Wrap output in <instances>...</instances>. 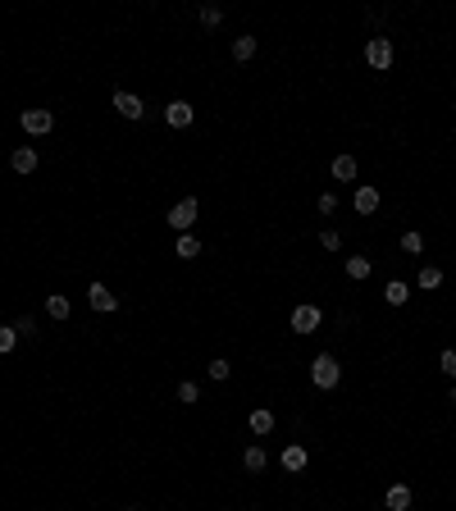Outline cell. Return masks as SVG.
<instances>
[{
    "instance_id": "cell-1",
    "label": "cell",
    "mask_w": 456,
    "mask_h": 511,
    "mask_svg": "<svg viewBox=\"0 0 456 511\" xmlns=\"http://www.w3.org/2000/svg\"><path fill=\"white\" fill-rule=\"evenodd\" d=\"M337 379H342L337 356H333V352H319V356L310 361V383H315V388H337Z\"/></svg>"
},
{
    "instance_id": "cell-2",
    "label": "cell",
    "mask_w": 456,
    "mask_h": 511,
    "mask_svg": "<svg viewBox=\"0 0 456 511\" xmlns=\"http://www.w3.org/2000/svg\"><path fill=\"white\" fill-rule=\"evenodd\" d=\"M365 64L379 69V73L392 64V42H388V37H369V42H365Z\"/></svg>"
},
{
    "instance_id": "cell-3",
    "label": "cell",
    "mask_w": 456,
    "mask_h": 511,
    "mask_svg": "<svg viewBox=\"0 0 456 511\" xmlns=\"http://www.w3.org/2000/svg\"><path fill=\"white\" fill-rule=\"evenodd\" d=\"M196 215H201V206H196V196H183V201H178V206L169 210V224H174L178 233H192Z\"/></svg>"
},
{
    "instance_id": "cell-4",
    "label": "cell",
    "mask_w": 456,
    "mask_h": 511,
    "mask_svg": "<svg viewBox=\"0 0 456 511\" xmlns=\"http://www.w3.org/2000/svg\"><path fill=\"white\" fill-rule=\"evenodd\" d=\"M19 123H23V132H33V137H46V132L55 128V114H51V110H23Z\"/></svg>"
},
{
    "instance_id": "cell-5",
    "label": "cell",
    "mask_w": 456,
    "mask_h": 511,
    "mask_svg": "<svg viewBox=\"0 0 456 511\" xmlns=\"http://www.w3.org/2000/svg\"><path fill=\"white\" fill-rule=\"evenodd\" d=\"M283 470H288V475H301V470L306 466H310V452H306V447L301 443H288V447H283Z\"/></svg>"
},
{
    "instance_id": "cell-6",
    "label": "cell",
    "mask_w": 456,
    "mask_h": 511,
    "mask_svg": "<svg viewBox=\"0 0 456 511\" xmlns=\"http://www.w3.org/2000/svg\"><path fill=\"white\" fill-rule=\"evenodd\" d=\"M292 329H297V334H315V329H319V306L301 302V306L292 311Z\"/></svg>"
},
{
    "instance_id": "cell-7",
    "label": "cell",
    "mask_w": 456,
    "mask_h": 511,
    "mask_svg": "<svg viewBox=\"0 0 456 511\" xmlns=\"http://www.w3.org/2000/svg\"><path fill=\"white\" fill-rule=\"evenodd\" d=\"M164 123L169 128H192V101H169L164 105Z\"/></svg>"
},
{
    "instance_id": "cell-8",
    "label": "cell",
    "mask_w": 456,
    "mask_h": 511,
    "mask_svg": "<svg viewBox=\"0 0 456 511\" xmlns=\"http://www.w3.org/2000/svg\"><path fill=\"white\" fill-rule=\"evenodd\" d=\"M114 110H119V119H141L146 114L141 96H132V92H114Z\"/></svg>"
},
{
    "instance_id": "cell-9",
    "label": "cell",
    "mask_w": 456,
    "mask_h": 511,
    "mask_svg": "<svg viewBox=\"0 0 456 511\" xmlns=\"http://www.w3.org/2000/svg\"><path fill=\"white\" fill-rule=\"evenodd\" d=\"M351 206H356V215H374V210H379V187L360 183L356 196H351Z\"/></svg>"
},
{
    "instance_id": "cell-10",
    "label": "cell",
    "mask_w": 456,
    "mask_h": 511,
    "mask_svg": "<svg viewBox=\"0 0 456 511\" xmlns=\"http://www.w3.org/2000/svg\"><path fill=\"white\" fill-rule=\"evenodd\" d=\"M87 302H91V311H119V297L109 293L105 283H91V288H87Z\"/></svg>"
},
{
    "instance_id": "cell-11",
    "label": "cell",
    "mask_w": 456,
    "mask_h": 511,
    "mask_svg": "<svg viewBox=\"0 0 456 511\" xmlns=\"http://www.w3.org/2000/svg\"><path fill=\"white\" fill-rule=\"evenodd\" d=\"M10 169H14V174H33V169H37V151H33V146H14V151H10Z\"/></svg>"
},
{
    "instance_id": "cell-12",
    "label": "cell",
    "mask_w": 456,
    "mask_h": 511,
    "mask_svg": "<svg viewBox=\"0 0 456 511\" xmlns=\"http://www.w3.org/2000/svg\"><path fill=\"white\" fill-rule=\"evenodd\" d=\"M242 466H247V470H251V475H261V470H265V466H270V452H265V447H261V443H251V447H247V452H242Z\"/></svg>"
},
{
    "instance_id": "cell-13",
    "label": "cell",
    "mask_w": 456,
    "mask_h": 511,
    "mask_svg": "<svg viewBox=\"0 0 456 511\" xmlns=\"http://www.w3.org/2000/svg\"><path fill=\"white\" fill-rule=\"evenodd\" d=\"M383 297H388V306H406V302H411V283H406V279H388Z\"/></svg>"
},
{
    "instance_id": "cell-14",
    "label": "cell",
    "mask_w": 456,
    "mask_h": 511,
    "mask_svg": "<svg viewBox=\"0 0 456 511\" xmlns=\"http://www.w3.org/2000/svg\"><path fill=\"white\" fill-rule=\"evenodd\" d=\"M383 502H388V511H411V489H406V484H392V489L383 493Z\"/></svg>"
},
{
    "instance_id": "cell-15",
    "label": "cell",
    "mask_w": 456,
    "mask_h": 511,
    "mask_svg": "<svg viewBox=\"0 0 456 511\" xmlns=\"http://www.w3.org/2000/svg\"><path fill=\"white\" fill-rule=\"evenodd\" d=\"M328 174H333L337 183H351V178H356V160H351V155H333V164H328Z\"/></svg>"
},
{
    "instance_id": "cell-16",
    "label": "cell",
    "mask_w": 456,
    "mask_h": 511,
    "mask_svg": "<svg viewBox=\"0 0 456 511\" xmlns=\"http://www.w3.org/2000/svg\"><path fill=\"white\" fill-rule=\"evenodd\" d=\"M274 424H279V420H274V411H270V406H261V411H251V434H274Z\"/></svg>"
},
{
    "instance_id": "cell-17",
    "label": "cell",
    "mask_w": 456,
    "mask_h": 511,
    "mask_svg": "<svg viewBox=\"0 0 456 511\" xmlns=\"http://www.w3.org/2000/svg\"><path fill=\"white\" fill-rule=\"evenodd\" d=\"M69 311H73V306H69L64 293H51V297H46V315H51V320H69Z\"/></svg>"
},
{
    "instance_id": "cell-18",
    "label": "cell",
    "mask_w": 456,
    "mask_h": 511,
    "mask_svg": "<svg viewBox=\"0 0 456 511\" xmlns=\"http://www.w3.org/2000/svg\"><path fill=\"white\" fill-rule=\"evenodd\" d=\"M251 55H256V37H251V33L233 37V60H238V64H247Z\"/></svg>"
},
{
    "instance_id": "cell-19",
    "label": "cell",
    "mask_w": 456,
    "mask_h": 511,
    "mask_svg": "<svg viewBox=\"0 0 456 511\" xmlns=\"http://www.w3.org/2000/svg\"><path fill=\"white\" fill-rule=\"evenodd\" d=\"M347 279H369V256H347Z\"/></svg>"
},
{
    "instance_id": "cell-20",
    "label": "cell",
    "mask_w": 456,
    "mask_h": 511,
    "mask_svg": "<svg viewBox=\"0 0 456 511\" xmlns=\"http://www.w3.org/2000/svg\"><path fill=\"white\" fill-rule=\"evenodd\" d=\"M196 19H201V28H219V23H224V10H219V5H201Z\"/></svg>"
},
{
    "instance_id": "cell-21",
    "label": "cell",
    "mask_w": 456,
    "mask_h": 511,
    "mask_svg": "<svg viewBox=\"0 0 456 511\" xmlns=\"http://www.w3.org/2000/svg\"><path fill=\"white\" fill-rule=\"evenodd\" d=\"M14 347H19V329H14V324H0V356H10Z\"/></svg>"
},
{
    "instance_id": "cell-22",
    "label": "cell",
    "mask_w": 456,
    "mask_h": 511,
    "mask_svg": "<svg viewBox=\"0 0 456 511\" xmlns=\"http://www.w3.org/2000/svg\"><path fill=\"white\" fill-rule=\"evenodd\" d=\"M402 251H406V256H420V251H424V233L406 229V233H402Z\"/></svg>"
},
{
    "instance_id": "cell-23",
    "label": "cell",
    "mask_w": 456,
    "mask_h": 511,
    "mask_svg": "<svg viewBox=\"0 0 456 511\" xmlns=\"http://www.w3.org/2000/svg\"><path fill=\"white\" fill-rule=\"evenodd\" d=\"M206 374H210V379H215V383H224L228 374H233V365H228L224 356H215V361H210V365H206Z\"/></svg>"
},
{
    "instance_id": "cell-24",
    "label": "cell",
    "mask_w": 456,
    "mask_h": 511,
    "mask_svg": "<svg viewBox=\"0 0 456 511\" xmlns=\"http://www.w3.org/2000/svg\"><path fill=\"white\" fill-rule=\"evenodd\" d=\"M178 256H183V261H192V256H201V242H196L192 233H183V238H178Z\"/></svg>"
},
{
    "instance_id": "cell-25",
    "label": "cell",
    "mask_w": 456,
    "mask_h": 511,
    "mask_svg": "<svg viewBox=\"0 0 456 511\" xmlns=\"http://www.w3.org/2000/svg\"><path fill=\"white\" fill-rule=\"evenodd\" d=\"M178 402H187V406H196V402H201V388H196V383H192V379H183V383H178Z\"/></svg>"
},
{
    "instance_id": "cell-26",
    "label": "cell",
    "mask_w": 456,
    "mask_h": 511,
    "mask_svg": "<svg viewBox=\"0 0 456 511\" xmlns=\"http://www.w3.org/2000/svg\"><path fill=\"white\" fill-rule=\"evenodd\" d=\"M415 283H420V288H438V283H443V270H438V265H424Z\"/></svg>"
},
{
    "instance_id": "cell-27",
    "label": "cell",
    "mask_w": 456,
    "mask_h": 511,
    "mask_svg": "<svg viewBox=\"0 0 456 511\" xmlns=\"http://www.w3.org/2000/svg\"><path fill=\"white\" fill-rule=\"evenodd\" d=\"M438 370H443L447 379H456V347H443V356H438Z\"/></svg>"
},
{
    "instance_id": "cell-28",
    "label": "cell",
    "mask_w": 456,
    "mask_h": 511,
    "mask_svg": "<svg viewBox=\"0 0 456 511\" xmlns=\"http://www.w3.org/2000/svg\"><path fill=\"white\" fill-rule=\"evenodd\" d=\"M319 247H324V251H342V233H337V229H324V233H319Z\"/></svg>"
},
{
    "instance_id": "cell-29",
    "label": "cell",
    "mask_w": 456,
    "mask_h": 511,
    "mask_svg": "<svg viewBox=\"0 0 456 511\" xmlns=\"http://www.w3.org/2000/svg\"><path fill=\"white\" fill-rule=\"evenodd\" d=\"M14 329H19V338H37V324H33V315L14 320Z\"/></svg>"
},
{
    "instance_id": "cell-30",
    "label": "cell",
    "mask_w": 456,
    "mask_h": 511,
    "mask_svg": "<svg viewBox=\"0 0 456 511\" xmlns=\"http://www.w3.org/2000/svg\"><path fill=\"white\" fill-rule=\"evenodd\" d=\"M315 206H319V215H333V210H337V196H333V192H324V196L315 201Z\"/></svg>"
},
{
    "instance_id": "cell-31",
    "label": "cell",
    "mask_w": 456,
    "mask_h": 511,
    "mask_svg": "<svg viewBox=\"0 0 456 511\" xmlns=\"http://www.w3.org/2000/svg\"><path fill=\"white\" fill-rule=\"evenodd\" d=\"M447 402H452V406H456V388H452V392H447Z\"/></svg>"
},
{
    "instance_id": "cell-32",
    "label": "cell",
    "mask_w": 456,
    "mask_h": 511,
    "mask_svg": "<svg viewBox=\"0 0 456 511\" xmlns=\"http://www.w3.org/2000/svg\"><path fill=\"white\" fill-rule=\"evenodd\" d=\"M128 511H132V507H128Z\"/></svg>"
}]
</instances>
